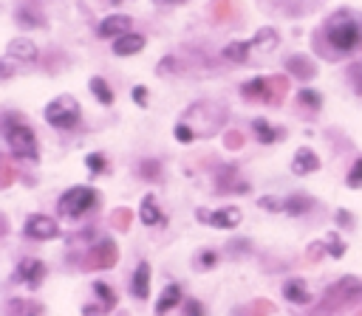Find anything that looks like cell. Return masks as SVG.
Listing matches in <instances>:
<instances>
[{
	"mask_svg": "<svg viewBox=\"0 0 362 316\" xmlns=\"http://www.w3.org/2000/svg\"><path fill=\"white\" fill-rule=\"evenodd\" d=\"M6 231H8V229H6V214H3V212H0V237H3V234H6Z\"/></svg>",
	"mask_w": 362,
	"mask_h": 316,
	"instance_id": "681fc988",
	"label": "cell"
},
{
	"mask_svg": "<svg viewBox=\"0 0 362 316\" xmlns=\"http://www.w3.org/2000/svg\"><path fill=\"white\" fill-rule=\"evenodd\" d=\"M8 56L11 59H23V62H34L37 59V45L25 37H17L8 42Z\"/></svg>",
	"mask_w": 362,
	"mask_h": 316,
	"instance_id": "ffe728a7",
	"label": "cell"
},
{
	"mask_svg": "<svg viewBox=\"0 0 362 316\" xmlns=\"http://www.w3.org/2000/svg\"><path fill=\"white\" fill-rule=\"evenodd\" d=\"M274 310V305L269 302V299H255V302H249V305H243L235 316H269Z\"/></svg>",
	"mask_w": 362,
	"mask_h": 316,
	"instance_id": "f546056e",
	"label": "cell"
},
{
	"mask_svg": "<svg viewBox=\"0 0 362 316\" xmlns=\"http://www.w3.org/2000/svg\"><path fill=\"white\" fill-rule=\"evenodd\" d=\"M286 68H288V73L294 79H303V82H308V79L317 76V62L311 56H305V54H291L286 59Z\"/></svg>",
	"mask_w": 362,
	"mask_h": 316,
	"instance_id": "4fadbf2b",
	"label": "cell"
},
{
	"mask_svg": "<svg viewBox=\"0 0 362 316\" xmlns=\"http://www.w3.org/2000/svg\"><path fill=\"white\" fill-rule=\"evenodd\" d=\"M8 76H14V68L8 59H0V79H8Z\"/></svg>",
	"mask_w": 362,
	"mask_h": 316,
	"instance_id": "c3c4849f",
	"label": "cell"
},
{
	"mask_svg": "<svg viewBox=\"0 0 362 316\" xmlns=\"http://www.w3.org/2000/svg\"><path fill=\"white\" fill-rule=\"evenodd\" d=\"M334 220H337V226H342V229H351V226H354V214L345 212V209H339V212L334 214Z\"/></svg>",
	"mask_w": 362,
	"mask_h": 316,
	"instance_id": "b9f144b4",
	"label": "cell"
},
{
	"mask_svg": "<svg viewBox=\"0 0 362 316\" xmlns=\"http://www.w3.org/2000/svg\"><path fill=\"white\" fill-rule=\"evenodd\" d=\"M133 102H136L139 107H147V87H144V85H136V87H133Z\"/></svg>",
	"mask_w": 362,
	"mask_h": 316,
	"instance_id": "7bdbcfd3",
	"label": "cell"
},
{
	"mask_svg": "<svg viewBox=\"0 0 362 316\" xmlns=\"http://www.w3.org/2000/svg\"><path fill=\"white\" fill-rule=\"evenodd\" d=\"M198 220L201 223H209L215 229H235L240 223V209L238 206H226V209H218V212L198 209Z\"/></svg>",
	"mask_w": 362,
	"mask_h": 316,
	"instance_id": "30bf717a",
	"label": "cell"
},
{
	"mask_svg": "<svg viewBox=\"0 0 362 316\" xmlns=\"http://www.w3.org/2000/svg\"><path fill=\"white\" fill-rule=\"evenodd\" d=\"M3 135H6V141H8V147H11V152H14L17 158L37 161V135H34V130H31L25 121L8 127Z\"/></svg>",
	"mask_w": 362,
	"mask_h": 316,
	"instance_id": "52a82bcc",
	"label": "cell"
},
{
	"mask_svg": "<svg viewBox=\"0 0 362 316\" xmlns=\"http://www.w3.org/2000/svg\"><path fill=\"white\" fill-rule=\"evenodd\" d=\"M96 200H99V192L93 189V186H71V189H65L62 195H59V203H57V209H59V214L62 217H82V214H88L93 206H96Z\"/></svg>",
	"mask_w": 362,
	"mask_h": 316,
	"instance_id": "5b68a950",
	"label": "cell"
},
{
	"mask_svg": "<svg viewBox=\"0 0 362 316\" xmlns=\"http://www.w3.org/2000/svg\"><path fill=\"white\" fill-rule=\"evenodd\" d=\"M249 51H252V42H243V40H238V42H229V45H223L221 56H223L226 62H243V59L249 56Z\"/></svg>",
	"mask_w": 362,
	"mask_h": 316,
	"instance_id": "484cf974",
	"label": "cell"
},
{
	"mask_svg": "<svg viewBox=\"0 0 362 316\" xmlns=\"http://www.w3.org/2000/svg\"><path fill=\"white\" fill-rule=\"evenodd\" d=\"M14 20H17V25H23V28H34V25H45V17L34 8V6H20L17 11H14Z\"/></svg>",
	"mask_w": 362,
	"mask_h": 316,
	"instance_id": "603a6c76",
	"label": "cell"
},
{
	"mask_svg": "<svg viewBox=\"0 0 362 316\" xmlns=\"http://www.w3.org/2000/svg\"><path fill=\"white\" fill-rule=\"evenodd\" d=\"M356 316H362V308H359V310H356Z\"/></svg>",
	"mask_w": 362,
	"mask_h": 316,
	"instance_id": "f5cc1de1",
	"label": "cell"
},
{
	"mask_svg": "<svg viewBox=\"0 0 362 316\" xmlns=\"http://www.w3.org/2000/svg\"><path fill=\"white\" fill-rule=\"evenodd\" d=\"M325 248H328V254H331V257H337V260L345 254V243L339 240V234H337V231H331V234L325 237Z\"/></svg>",
	"mask_w": 362,
	"mask_h": 316,
	"instance_id": "d6a6232c",
	"label": "cell"
},
{
	"mask_svg": "<svg viewBox=\"0 0 362 316\" xmlns=\"http://www.w3.org/2000/svg\"><path fill=\"white\" fill-rule=\"evenodd\" d=\"M322 254H328L325 243H311V245H308V251H305V260H308V262H317Z\"/></svg>",
	"mask_w": 362,
	"mask_h": 316,
	"instance_id": "f35d334b",
	"label": "cell"
},
{
	"mask_svg": "<svg viewBox=\"0 0 362 316\" xmlns=\"http://www.w3.org/2000/svg\"><path fill=\"white\" fill-rule=\"evenodd\" d=\"M325 37L337 54H354L362 48V17L351 8H337L325 20Z\"/></svg>",
	"mask_w": 362,
	"mask_h": 316,
	"instance_id": "6da1fadb",
	"label": "cell"
},
{
	"mask_svg": "<svg viewBox=\"0 0 362 316\" xmlns=\"http://www.w3.org/2000/svg\"><path fill=\"white\" fill-rule=\"evenodd\" d=\"M116 243L113 240H99L88 248V257H85V268H113L116 265Z\"/></svg>",
	"mask_w": 362,
	"mask_h": 316,
	"instance_id": "9c48e42d",
	"label": "cell"
},
{
	"mask_svg": "<svg viewBox=\"0 0 362 316\" xmlns=\"http://www.w3.org/2000/svg\"><path fill=\"white\" fill-rule=\"evenodd\" d=\"M158 6H178V3H184V0H156Z\"/></svg>",
	"mask_w": 362,
	"mask_h": 316,
	"instance_id": "f907efd6",
	"label": "cell"
},
{
	"mask_svg": "<svg viewBox=\"0 0 362 316\" xmlns=\"http://www.w3.org/2000/svg\"><path fill=\"white\" fill-rule=\"evenodd\" d=\"M181 121L195 133V138H209L226 124V107L218 102H195L187 107Z\"/></svg>",
	"mask_w": 362,
	"mask_h": 316,
	"instance_id": "7a4b0ae2",
	"label": "cell"
},
{
	"mask_svg": "<svg viewBox=\"0 0 362 316\" xmlns=\"http://www.w3.org/2000/svg\"><path fill=\"white\" fill-rule=\"evenodd\" d=\"M348 79H351V85L356 87V93L362 96V62H354V65H351V71H348Z\"/></svg>",
	"mask_w": 362,
	"mask_h": 316,
	"instance_id": "8d00e7d4",
	"label": "cell"
},
{
	"mask_svg": "<svg viewBox=\"0 0 362 316\" xmlns=\"http://www.w3.org/2000/svg\"><path fill=\"white\" fill-rule=\"evenodd\" d=\"M42 279H45V265H42L40 260H34V257L20 260L17 274H14V282H25V285L34 291V288H37Z\"/></svg>",
	"mask_w": 362,
	"mask_h": 316,
	"instance_id": "7c38bea8",
	"label": "cell"
},
{
	"mask_svg": "<svg viewBox=\"0 0 362 316\" xmlns=\"http://www.w3.org/2000/svg\"><path fill=\"white\" fill-rule=\"evenodd\" d=\"M240 144H243L240 133H226V150H240Z\"/></svg>",
	"mask_w": 362,
	"mask_h": 316,
	"instance_id": "f6af8a7d",
	"label": "cell"
},
{
	"mask_svg": "<svg viewBox=\"0 0 362 316\" xmlns=\"http://www.w3.org/2000/svg\"><path fill=\"white\" fill-rule=\"evenodd\" d=\"M297 104L305 107V110H311V113H317L322 107V96L314 87H303V90H297Z\"/></svg>",
	"mask_w": 362,
	"mask_h": 316,
	"instance_id": "83f0119b",
	"label": "cell"
},
{
	"mask_svg": "<svg viewBox=\"0 0 362 316\" xmlns=\"http://www.w3.org/2000/svg\"><path fill=\"white\" fill-rule=\"evenodd\" d=\"M317 169H320L317 152L308 150V147H300V150L294 152V158H291V172H294V175H311V172H317Z\"/></svg>",
	"mask_w": 362,
	"mask_h": 316,
	"instance_id": "9a60e30c",
	"label": "cell"
},
{
	"mask_svg": "<svg viewBox=\"0 0 362 316\" xmlns=\"http://www.w3.org/2000/svg\"><path fill=\"white\" fill-rule=\"evenodd\" d=\"M45 121L57 130H74L82 121V107L74 96L62 93V96H57L45 104Z\"/></svg>",
	"mask_w": 362,
	"mask_h": 316,
	"instance_id": "277c9868",
	"label": "cell"
},
{
	"mask_svg": "<svg viewBox=\"0 0 362 316\" xmlns=\"http://www.w3.org/2000/svg\"><path fill=\"white\" fill-rule=\"evenodd\" d=\"M93 293H96V299H99V305H102L105 313L116 308V293H113V288L107 282H93Z\"/></svg>",
	"mask_w": 362,
	"mask_h": 316,
	"instance_id": "f1b7e54d",
	"label": "cell"
},
{
	"mask_svg": "<svg viewBox=\"0 0 362 316\" xmlns=\"http://www.w3.org/2000/svg\"><path fill=\"white\" fill-rule=\"evenodd\" d=\"M356 302H362V282L354 279V276H342L339 282H334L325 291L322 308L337 310V308H348V305H356Z\"/></svg>",
	"mask_w": 362,
	"mask_h": 316,
	"instance_id": "8992f818",
	"label": "cell"
},
{
	"mask_svg": "<svg viewBox=\"0 0 362 316\" xmlns=\"http://www.w3.org/2000/svg\"><path fill=\"white\" fill-rule=\"evenodd\" d=\"M351 189H359L362 186V158H356L354 161V166L348 169V181H345Z\"/></svg>",
	"mask_w": 362,
	"mask_h": 316,
	"instance_id": "d590c367",
	"label": "cell"
},
{
	"mask_svg": "<svg viewBox=\"0 0 362 316\" xmlns=\"http://www.w3.org/2000/svg\"><path fill=\"white\" fill-rule=\"evenodd\" d=\"M249 42H252V48H257V51L269 54V51H272V48L277 45V31L266 25V28H260V31H257V34H255V37H252Z\"/></svg>",
	"mask_w": 362,
	"mask_h": 316,
	"instance_id": "d4e9b609",
	"label": "cell"
},
{
	"mask_svg": "<svg viewBox=\"0 0 362 316\" xmlns=\"http://www.w3.org/2000/svg\"><path fill=\"white\" fill-rule=\"evenodd\" d=\"M311 209H314V198H308V195H291V198H286V214L300 217V214H305Z\"/></svg>",
	"mask_w": 362,
	"mask_h": 316,
	"instance_id": "4316f807",
	"label": "cell"
},
{
	"mask_svg": "<svg viewBox=\"0 0 362 316\" xmlns=\"http://www.w3.org/2000/svg\"><path fill=\"white\" fill-rule=\"evenodd\" d=\"M130 23H133V20H130L127 14H107V17L96 25V34H99V37H113V40H116V37H122V34L130 31Z\"/></svg>",
	"mask_w": 362,
	"mask_h": 316,
	"instance_id": "5bb4252c",
	"label": "cell"
},
{
	"mask_svg": "<svg viewBox=\"0 0 362 316\" xmlns=\"http://www.w3.org/2000/svg\"><path fill=\"white\" fill-rule=\"evenodd\" d=\"M23 316H37V313H34V310H28V313H23Z\"/></svg>",
	"mask_w": 362,
	"mask_h": 316,
	"instance_id": "816d5d0a",
	"label": "cell"
},
{
	"mask_svg": "<svg viewBox=\"0 0 362 316\" xmlns=\"http://www.w3.org/2000/svg\"><path fill=\"white\" fill-rule=\"evenodd\" d=\"M198 262H201V268H212V265L218 262V254H215V251H201Z\"/></svg>",
	"mask_w": 362,
	"mask_h": 316,
	"instance_id": "ee69618b",
	"label": "cell"
},
{
	"mask_svg": "<svg viewBox=\"0 0 362 316\" xmlns=\"http://www.w3.org/2000/svg\"><path fill=\"white\" fill-rule=\"evenodd\" d=\"M85 164H88V169H90L93 175H99V172H105V169H107V161H105V155H102V152H90V155L85 158Z\"/></svg>",
	"mask_w": 362,
	"mask_h": 316,
	"instance_id": "836d02e7",
	"label": "cell"
},
{
	"mask_svg": "<svg viewBox=\"0 0 362 316\" xmlns=\"http://www.w3.org/2000/svg\"><path fill=\"white\" fill-rule=\"evenodd\" d=\"M130 291H133L136 299H147V291H150V265H147V262H139V265H136Z\"/></svg>",
	"mask_w": 362,
	"mask_h": 316,
	"instance_id": "7402d4cb",
	"label": "cell"
},
{
	"mask_svg": "<svg viewBox=\"0 0 362 316\" xmlns=\"http://www.w3.org/2000/svg\"><path fill=\"white\" fill-rule=\"evenodd\" d=\"M175 138H178L181 144H192V141H195V133H192L184 121H178V124H175Z\"/></svg>",
	"mask_w": 362,
	"mask_h": 316,
	"instance_id": "74e56055",
	"label": "cell"
},
{
	"mask_svg": "<svg viewBox=\"0 0 362 316\" xmlns=\"http://www.w3.org/2000/svg\"><path fill=\"white\" fill-rule=\"evenodd\" d=\"M139 217H141V223H144V226H164V223H167V217L158 212V206H156V198H153V195H147V198L141 200V206H139Z\"/></svg>",
	"mask_w": 362,
	"mask_h": 316,
	"instance_id": "44dd1931",
	"label": "cell"
},
{
	"mask_svg": "<svg viewBox=\"0 0 362 316\" xmlns=\"http://www.w3.org/2000/svg\"><path fill=\"white\" fill-rule=\"evenodd\" d=\"M130 220H133V212H130V209H116V212L110 214V226H113V229H122V231L130 226Z\"/></svg>",
	"mask_w": 362,
	"mask_h": 316,
	"instance_id": "1f68e13d",
	"label": "cell"
},
{
	"mask_svg": "<svg viewBox=\"0 0 362 316\" xmlns=\"http://www.w3.org/2000/svg\"><path fill=\"white\" fill-rule=\"evenodd\" d=\"M283 296H286L291 305H308V302H311L308 285H305V279H300V276L286 279V285H283Z\"/></svg>",
	"mask_w": 362,
	"mask_h": 316,
	"instance_id": "e0dca14e",
	"label": "cell"
},
{
	"mask_svg": "<svg viewBox=\"0 0 362 316\" xmlns=\"http://www.w3.org/2000/svg\"><path fill=\"white\" fill-rule=\"evenodd\" d=\"M141 48H144V37L141 34H133V31H127V34H122V37L113 40V54L116 56H133Z\"/></svg>",
	"mask_w": 362,
	"mask_h": 316,
	"instance_id": "2e32d148",
	"label": "cell"
},
{
	"mask_svg": "<svg viewBox=\"0 0 362 316\" xmlns=\"http://www.w3.org/2000/svg\"><path fill=\"white\" fill-rule=\"evenodd\" d=\"M3 164H6V161H3V158H0V166H3Z\"/></svg>",
	"mask_w": 362,
	"mask_h": 316,
	"instance_id": "db71d44e",
	"label": "cell"
},
{
	"mask_svg": "<svg viewBox=\"0 0 362 316\" xmlns=\"http://www.w3.org/2000/svg\"><path fill=\"white\" fill-rule=\"evenodd\" d=\"M11 178H14V169H8V166L3 164V166H0V186H8Z\"/></svg>",
	"mask_w": 362,
	"mask_h": 316,
	"instance_id": "bcb514c9",
	"label": "cell"
},
{
	"mask_svg": "<svg viewBox=\"0 0 362 316\" xmlns=\"http://www.w3.org/2000/svg\"><path fill=\"white\" fill-rule=\"evenodd\" d=\"M215 189H218L221 195H235V192H249V183L238 178V166L226 164V166H221L218 175H215Z\"/></svg>",
	"mask_w": 362,
	"mask_h": 316,
	"instance_id": "8fae6325",
	"label": "cell"
},
{
	"mask_svg": "<svg viewBox=\"0 0 362 316\" xmlns=\"http://www.w3.org/2000/svg\"><path fill=\"white\" fill-rule=\"evenodd\" d=\"M249 245H252L249 240H229V245H226V248H229V254L235 257V254H246V251H249Z\"/></svg>",
	"mask_w": 362,
	"mask_h": 316,
	"instance_id": "60d3db41",
	"label": "cell"
},
{
	"mask_svg": "<svg viewBox=\"0 0 362 316\" xmlns=\"http://www.w3.org/2000/svg\"><path fill=\"white\" fill-rule=\"evenodd\" d=\"M286 90H288V79L286 76H255V79L240 85L243 99L266 102V104H280L286 99Z\"/></svg>",
	"mask_w": 362,
	"mask_h": 316,
	"instance_id": "3957f363",
	"label": "cell"
},
{
	"mask_svg": "<svg viewBox=\"0 0 362 316\" xmlns=\"http://www.w3.org/2000/svg\"><path fill=\"white\" fill-rule=\"evenodd\" d=\"M181 302V285L178 282H170L161 293H158V302H156V316H167L175 305Z\"/></svg>",
	"mask_w": 362,
	"mask_h": 316,
	"instance_id": "d6986e66",
	"label": "cell"
},
{
	"mask_svg": "<svg viewBox=\"0 0 362 316\" xmlns=\"http://www.w3.org/2000/svg\"><path fill=\"white\" fill-rule=\"evenodd\" d=\"M88 87H90V93H93V99H96L99 104H105V107L113 104V90H110V85H107L102 76H90Z\"/></svg>",
	"mask_w": 362,
	"mask_h": 316,
	"instance_id": "cb8c5ba5",
	"label": "cell"
},
{
	"mask_svg": "<svg viewBox=\"0 0 362 316\" xmlns=\"http://www.w3.org/2000/svg\"><path fill=\"white\" fill-rule=\"evenodd\" d=\"M184 316H206V308L198 299H189V302H184Z\"/></svg>",
	"mask_w": 362,
	"mask_h": 316,
	"instance_id": "ab89813d",
	"label": "cell"
},
{
	"mask_svg": "<svg viewBox=\"0 0 362 316\" xmlns=\"http://www.w3.org/2000/svg\"><path fill=\"white\" fill-rule=\"evenodd\" d=\"M252 130H255V135H257L260 144H274V141L286 138V130L283 127H274L269 119H255L252 121Z\"/></svg>",
	"mask_w": 362,
	"mask_h": 316,
	"instance_id": "ac0fdd59",
	"label": "cell"
},
{
	"mask_svg": "<svg viewBox=\"0 0 362 316\" xmlns=\"http://www.w3.org/2000/svg\"><path fill=\"white\" fill-rule=\"evenodd\" d=\"M257 206L266 209V212H286V200L283 198H272V195H263Z\"/></svg>",
	"mask_w": 362,
	"mask_h": 316,
	"instance_id": "e575fe53",
	"label": "cell"
},
{
	"mask_svg": "<svg viewBox=\"0 0 362 316\" xmlns=\"http://www.w3.org/2000/svg\"><path fill=\"white\" fill-rule=\"evenodd\" d=\"M136 172L141 178H147V181H158L161 178V161L158 158H141L139 166H136Z\"/></svg>",
	"mask_w": 362,
	"mask_h": 316,
	"instance_id": "4dcf8cb0",
	"label": "cell"
},
{
	"mask_svg": "<svg viewBox=\"0 0 362 316\" xmlns=\"http://www.w3.org/2000/svg\"><path fill=\"white\" fill-rule=\"evenodd\" d=\"M167 71H175V59H173V56H164V59L158 62V73H167Z\"/></svg>",
	"mask_w": 362,
	"mask_h": 316,
	"instance_id": "7dc6e473",
	"label": "cell"
},
{
	"mask_svg": "<svg viewBox=\"0 0 362 316\" xmlns=\"http://www.w3.org/2000/svg\"><path fill=\"white\" fill-rule=\"evenodd\" d=\"M23 234L31 237V240H54V237H59V226L48 214H28L25 226H23Z\"/></svg>",
	"mask_w": 362,
	"mask_h": 316,
	"instance_id": "ba28073f",
	"label": "cell"
}]
</instances>
